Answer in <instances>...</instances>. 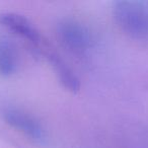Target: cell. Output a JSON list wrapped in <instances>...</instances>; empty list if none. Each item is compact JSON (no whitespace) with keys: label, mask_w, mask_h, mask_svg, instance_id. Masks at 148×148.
Instances as JSON below:
<instances>
[{"label":"cell","mask_w":148,"mask_h":148,"mask_svg":"<svg viewBox=\"0 0 148 148\" xmlns=\"http://www.w3.org/2000/svg\"><path fill=\"white\" fill-rule=\"evenodd\" d=\"M118 27L137 40H148V0H119L113 4Z\"/></svg>","instance_id":"1"},{"label":"cell","mask_w":148,"mask_h":148,"mask_svg":"<svg viewBox=\"0 0 148 148\" xmlns=\"http://www.w3.org/2000/svg\"><path fill=\"white\" fill-rule=\"evenodd\" d=\"M56 36L62 46L73 55L84 56L92 49L95 40L90 29L73 18H64L56 25Z\"/></svg>","instance_id":"2"},{"label":"cell","mask_w":148,"mask_h":148,"mask_svg":"<svg viewBox=\"0 0 148 148\" xmlns=\"http://www.w3.org/2000/svg\"><path fill=\"white\" fill-rule=\"evenodd\" d=\"M1 115L9 126L27 136L33 141L39 144L46 143V129L37 118L29 114L27 111L12 106H7L2 109Z\"/></svg>","instance_id":"3"},{"label":"cell","mask_w":148,"mask_h":148,"mask_svg":"<svg viewBox=\"0 0 148 148\" xmlns=\"http://www.w3.org/2000/svg\"><path fill=\"white\" fill-rule=\"evenodd\" d=\"M0 25L14 35L27 40L37 52L46 45L37 27L23 15L14 12H1Z\"/></svg>","instance_id":"4"},{"label":"cell","mask_w":148,"mask_h":148,"mask_svg":"<svg viewBox=\"0 0 148 148\" xmlns=\"http://www.w3.org/2000/svg\"><path fill=\"white\" fill-rule=\"evenodd\" d=\"M38 53L42 54L48 63L53 68V71L57 75L60 83L63 85L64 88L71 92H76L80 88V80L75 74V72L70 68V66L65 62V60L56 53L54 50L49 48L46 44Z\"/></svg>","instance_id":"5"},{"label":"cell","mask_w":148,"mask_h":148,"mask_svg":"<svg viewBox=\"0 0 148 148\" xmlns=\"http://www.w3.org/2000/svg\"><path fill=\"white\" fill-rule=\"evenodd\" d=\"M18 68V54L12 42L0 37V76L10 77Z\"/></svg>","instance_id":"6"}]
</instances>
